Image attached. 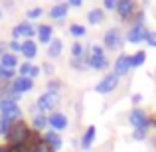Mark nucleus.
<instances>
[{
  "label": "nucleus",
  "instance_id": "bb28decb",
  "mask_svg": "<svg viewBox=\"0 0 156 152\" xmlns=\"http://www.w3.org/2000/svg\"><path fill=\"white\" fill-rule=\"evenodd\" d=\"M69 32H71V36H75V38H81V36H85V26L73 24V26L69 28Z\"/></svg>",
  "mask_w": 156,
  "mask_h": 152
},
{
  "label": "nucleus",
  "instance_id": "423d86ee",
  "mask_svg": "<svg viewBox=\"0 0 156 152\" xmlns=\"http://www.w3.org/2000/svg\"><path fill=\"white\" fill-rule=\"evenodd\" d=\"M117 83H119V75H115V73H109V75H105L103 79L97 83L95 91H97V93H111L115 87H117Z\"/></svg>",
  "mask_w": 156,
  "mask_h": 152
},
{
  "label": "nucleus",
  "instance_id": "f3484780",
  "mask_svg": "<svg viewBox=\"0 0 156 152\" xmlns=\"http://www.w3.org/2000/svg\"><path fill=\"white\" fill-rule=\"evenodd\" d=\"M51 26H48V24H42V26L38 28V38H40V42L42 44H48V42H51Z\"/></svg>",
  "mask_w": 156,
  "mask_h": 152
},
{
  "label": "nucleus",
  "instance_id": "ddd939ff",
  "mask_svg": "<svg viewBox=\"0 0 156 152\" xmlns=\"http://www.w3.org/2000/svg\"><path fill=\"white\" fill-rule=\"evenodd\" d=\"M12 87L16 89V91L18 93H26V91H30L32 87H34V81L30 79V77H16L14 79V85H12Z\"/></svg>",
  "mask_w": 156,
  "mask_h": 152
},
{
  "label": "nucleus",
  "instance_id": "4c0bfd02",
  "mask_svg": "<svg viewBox=\"0 0 156 152\" xmlns=\"http://www.w3.org/2000/svg\"><path fill=\"white\" fill-rule=\"evenodd\" d=\"M140 99H142V97L138 95V93H134V95H133V103H140Z\"/></svg>",
  "mask_w": 156,
  "mask_h": 152
},
{
  "label": "nucleus",
  "instance_id": "4be33fe9",
  "mask_svg": "<svg viewBox=\"0 0 156 152\" xmlns=\"http://www.w3.org/2000/svg\"><path fill=\"white\" fill-rule=\"evenodd\" d=\"M146 61V53L144 51H136L134 55H130V67H138Z\"/></svg>",
  "mask_w": 156,
  "mask_h": 152
},
{
  "label": "nucleus",
  "instance_id": "0eeeda50",
  "mask_svg": "<svg viewBox=\"0 0 156 152\" xmlns=\"http://www.w3.org/2000/svg\"><path fill=\"white\" fill-rule=\"evenodd\" d=\"M57 103H59V95H57V93H48L46 91L38 99V105H36V107H38L40 111H51Z\"/></svg>",
  "mask_w": 156,
  "mask_h": 152
},
{
  "label": "nucleus",
  "instance_id": "1a4fd4ad",
  "mask_svg": "<svg viewBox=\"0 0 156 152\" xmlns=\"http://www.w3.org/2000/svg\"><path fill=\"white\" fill-rule=\"evenodd\" d=\"M34 26L32 24H28V22H22V24H18L16 28H12V36H14V40H18V38H22V36H26V38H32L34 36Z\"/></svg>",
  "mask_w": 156,
  "mask_h": 152
},
{
  "label": "nucleus",
  "instance_id": "79ce46f5",
  "mask_svg": "<svg viewBox=\"0 0 156 152\" xmlns=\"http://www.w3.org/2000/svg\"><path fill=\"white\" fill-rule=\"evenodd\" d=\"M0 18H2V10H0Z\"/></svg>",
  "mask_w": 156,
  "mask_h": 152
},
{
  "label": "nucleus",
  "instance_id": "393cba45",
  "mask_svg": "<svg viewBox=\"0 0 156 152\" xmlns=\"http://www.w3.org/2000/svg\"><path fill=\"white\" fill-rule=\"evenodd\" d=\"M12 122H14V121H10L8 117H0V134H8Z\"/></svg>",
  "mask_w": 156,
  "mask_h": 152
},
{
  "label": "nucleus",
  "instance_id": "c756f323",
  "mask_svg": "<svg viewBox=\"0 0 156 152\" xmlns=\"http://www.w3.org/2000/svg\"><path fill=\"white\" fill-rule=\"evenodd\" d=\"M59 87H61V83L57 79H51L50 83H48V93H57L59 91Z\"/></svg>",
  "mask_w": 156,
  "mask_h": 152
},
{
  "label": "nucleus",
  "instance_id": "b1692460",
  "mask_svg": "<svg viewBox=\"0 0 156 152\" xmlns=\"http://www.w3.org/2000/svg\"><path fill=\"white\" fill-rule=\"evenodd\" d=\"M51 150H53V148L48 144L46 140H44V138H42V140L38 138V140L34 142V152H51Z\"/></svg>",
  "mask_w": 156,
  "mask_h": 152
},
{
  "label": "nucleus",
  "instance_id": "9d476101",
  "mask_svg": "<svg viewBox=\"0 0 156 152\" xmlns=\"http://www.w3.org/2000/svg\"><path fill=\"white\" fill-rule=\"evenodd\" d=\"M130 69V55H119L115 61V75H126Z\"/></svg>",
  "mask_w": 156,
  "mask_h": 152
},
{
  "label": "nucleus",
  "instance_id": "4468645a",
  "mask_svg": "<svg viewBox=\"0 0 156 152\" xmlns=\"http://www.w3.org/2000/svg\"><path fill=\"white\" fill-rule=\"evenodd\" d=\"M44 140H46L53 150H59L61 148V138H59V134H57L55 130H48L46 136H44Z\"/></svg>",
  "mask_w": 156,
  "mask_h": 152
},
{
  "label": "nucleus",
  "instance_id": "6ab92c4d",
  "mask_svg": "<svg viewBox=\"0 0 156 152\" xmlns=\"http://www.w3.org/2000/svg\"><path fill=\"white\" fill-rule=\"evenodd\" d=\"M67 10H69V4H55V6L50 10V16H51V18H55V20L65 18Z\"/></svg>",
  "mask_w": 156,
  "mask_h": 152
},
{
  "label": "nucleus",
  "instance_id": "a19ab883",
  "mask_svg": "<svg viewBox=\"0 0 156 152\" xmlns=\"http://www.w3.org/2000/svg\"><path fill=\"white\" fill-rule=\"evenodd\" d=\"M152 122H154V125H156V115H154V121H152Z\"/></svg>",
  "mask_w": 156,
  "mask_h": 152
},
{
  "label": "nucleus",
  "instance_id": "9b49d317",
  "mask_svg": "<svg viewBox=\"0 0 156 152\" xmlns=\"http://www.w3.org/2000/svg\"><path fill=\"white\" fill-rule=\"evenodd\" d=\"M117 12L122 20L130 18V14L134 12V0H119L117 2Z\"/></svg>",
  "mask_w": 156,
  "mask_h": 152
},
{
  "label": "nucleus",
  "instance_id": "ea45409f",
  "mask_svg": "<svg viewBox=\"0 0 156 152\" xmlns=\"http://www.w3.org/2000/svg\"><path fill=\"white\" fill-rule=\"evenodd\" d=\"M0 152H10V150H8V148H4V146H2V148H0Z\"/></svg>",
  "mask_w": 156,
  "mask_h": 152
},
{
  "label": "nucleus",
  "instance_id": "7c9ffc66",
  "mask_svg": "<svg viewBox=\"0 0 156 152\" xmlns=\"http://www.w3.org/2000/svg\"><path fill=\"white\" fill-rule=\"evenodd\" d=\"M10 50L14 51V53L16 51H22V44H20L18 40H12V42H10Z\"/></svg>",
  "mask_w": 156,
  "mask_h": 152
},
{
  "label": "nucleus",
  "instance_id": "f257e3e1",
  "mask_svg": "<svg viewBox=\"0 0 156 152\" xmlns=\"http://www.w3.org/2000/svg\"><path fill=\"white\" fill-rule=\"evenodd\" d=\"M32 134L34 133H30V129H28L26 122L24 121H16V122H12L6 138H8V142H10L12 146H22V144H26V142H30Z\"/></svg>",
  "mask_w": 156,
  "mask_h": 152
},
{
  "label": "nucleus",
  "instance_id": "412c9836",
  "mask_svg": "<svg viewBox=\"0 0 156 152\" xmlns=\"http://www.w3.org/2000/svg\"><path fill=\"white\" fill-rule=\"evenodd\" d=\"M0 63L8 69H14L16 65H18V57H16V53H4V55L0 57Z\"/></svg>",
  "mask_w": 156,
  "mask_h": 152
},
{
  "label": "nucleus",
  "instance_id": "2eb2a0df",
  "mask_svg": "<svg viewBox=\"0 0 156 152\" xmlns=\"http://www.w3.org/2000/svg\"><path fill=\"white\" fill-rule=\"evenodd\" d=\"M61 50H63V42L57 40V38H53L51 42H50V48H48V55L55 59V57L61 55Z\"/></svg>",
  "mask_w": 156,
  "mask_h": 152
},
{
  "label": "nucleus",
  "instance_id": "6e6552de",
  "mask_svg": "<svg viewBox=\"0 0 156 152\" xmlns=\"http://www.w3.org/2000/svg\"><path fill=\"white\" fill-rule=\"evenodd\" d=\"M129 121H130V125H134L136 129H146L148 122H150V118L146 117V113L142 109H133L130 115H129Z\"/></svg>",
  "mask_w": 156,
  "mask_h": 152
},
{
  "label": "nucleus",
  "instance_id": "39448f33",
  "mask_svg": "<svg viewBox=\"0 0 156 152\" xmlns=\"http://www.w3.org/2000/svg\"><path fill=\"white\" fill-rule=\"evenodd\" d=\"M148 34L150 32H146L144 24H133V28L126 32V40H129L130 44H138V42H142V40H148Z\"/></svg>",
  "mask_w": 156,
  "mask_h": 152
},
{
  "label": "nucleus",
  "instance_id": "58836bf2",
  "mask_svg": "<svg viewBox=\"0 0 156 152\" xmlns=\"http://www.w3.org/2000/svg\"><path fill=\"white\" fill-rule=\"evenodd\" d=\"M44 71H46V73H51V71H53V67H51V65H48V63H46V65H44Z\"/></svg>",
  "mask_w": 156,
  "mask_h": 152
},
{
  "label": "nucleus",
  "instance_id": "72a5a7b5",
  "mask_svg": "<svg viewBox=\"0 0 156 152\" xmlns=\"http://www.w3.org/2000/svg\"><path fill=\"white\" fill-rule=\"evenodd\" d=\"M117 2H119V0H103V4H105L107 10H113V8H117Z\"/></svg>",
  "mask_w": 156,
  "mask_h": 152
},
{
  "label": "nucleus",
  "instance_id": "a211bd4d",
  "mask_svg": "<svg viewBox=\"0 0 156 152\" xmlns=\"http://www.w3.org/2000/svg\"><path fill=\"white\" fill-rule=\"evenodd\" d=\"M22 53L28 59H32V57H36V53H38V46H36L32 40H26V42L22 44Z\"/></svg>",
  "mask_w": 156,
  "mask_h": 152
},
{
  "label": "nucleus",
  "instance_id": "2f4dec72",
  "mask_svg": "<svg viewBox=\"0 0 156 152\" xmlns=\"http://www.w3.org/2000/svg\"><path fill=\"white\" fill-rule=\"evenodd\" d=\"M38 16H42V8H32V10H28V18H38Z\"/></svg>",
  "mask_w": 156,
  "mask_h": 152
},
{
  "label": "nucleus",
  "instance_id": "f704fd0d",
  "mask_svg": "<svg viewBox=\"0 0 156 152\" xmlns=\"http://www.w3.org/2000/svg\"><path fill=\"white\" fill-rule=\"evenodd\" d=\"M146 42H148L152 48H156V32H150V34H148V40H146Z\"/></svg>",
  "mask_w": 156,
  "mask_h": 152
},
{
  "label": "nucleus",
  "instance_id": "aec40b11",
  "mask_svg": "<svg viewBox=\"0 0 156 152\" xmlns=\"http://www.w3.org/2000/svg\"><path fill=\"white\" fill-rule=\"evenodd\" d=\"M103 18H105V12L101 10V8H95V10H91V12L87 14V22L93 24V26L101 24V22H103Z\"/></svg>",
  "mask_w": 156,
  "mask_h": 152
},
{
  "label": "nucleus",
  "instance_id": "dca6fc26",
  "mask_svg": "<svg viewBox=\"0 0 156 152\" xmlns=\"http://www.w3.org/2000/svg\"><path fill=\"white\" fill-rule=\"evenodd\" d=\"M95 126H89L87 130H85V134H83V138H81V148L83 150H89L91 148V144H93V138H95Z\"/></svg>",
  "mask_w": 156,
  "mask_h": 152
},
{
  "label": "nucleus",
  "instance_id": "20e7f679",
  "mask_svg": "<svg viewBox=\"0 0 156 152\" xmlns=\"http://www.w3.org/2000/svg\"><path fill=\"white\" fill-rule=\"evenodd\" d=\"M89 65H91L93 69H105V67H107V57H105L103 48H101V46H93V48H91Z\"/></svg>",
  "mask_w": 156,
  "mask_h": 152
},
{
  "label": "nucleus",
  "instance_id": "f8f14e48",
  "mask_svg": "<svg viewBox=\"0 0 156 152\" xmlns=\"http://www.w3.org/2000/svg\"><path fill=\"white\" fill-rule=\"evenodd\" d=\"M48 122L51 125L53 130H63L65 126H67V117H65L63 113H51L50 117H48Z\"/></svg>",
  "mask_w": 156,
  "mask_h": 152
},
{
  "label": "nucleus",
  "instance_id": "473e14b6",
  "mask_svg": "<svg viewBox=\"0 0 156 152\" xmlns=\"http://www.w3.org/2000/svg\"><path fill=\"white\" fill-rule=\"evenodd\" d=\"M144 136H146V129H136L134 130V138H136V140H142Z\"/></svg>",
  "mask_w": 156,
  "mask_h": 152
},
{
  "label": "nucleus",
  "instance_id": "7ed1b4c3",
  "mask_svg": "<svg viewBox=\"0 0 156 152\" xmlns=\"http://www.w3.org/2000/svg\"><path fill=\"white\" fill-rule=\"evenodd\" d=\"M0 113H2V117H8L10 121H14V122H16V118L22 117L20 107L16 105L14 101H10V99H0Z\"/></svg>",
  "mask_w": 156,
  "mask_h": 152
},
{
  "label": "nucleus",
  "instance_id": "e433bc0d",
  "mask_svg": "<svg viewBox=\"0 0 156 152\" xmlns=\"http://www.w3.org/2000/svg\"><path fill=\"white\" fill-rule=\"evenodd\" d=\"M4 53H6V44H4V42H0V57H2Z\"/></svg>",
  "mask_w": 156,
  "mask_h": 152
},
{
  "label": "nucleus",
  "instance_id": "f03ea898",
  "mask_svg": "<svg viewBox=\"0 0 156 152\" xmlns=\"http://www.w3.org/2000/svg\"><path fill=\"white\" fill-rule=\"evenodd\" d=\"M103 46L107 48V50H119V48L122 46V34L117 30V28H111V30L105 32L103 36Z\"/></svg>",
  "mask_w": 156,
  "mask_h": 152
},
{
  "label": "nucleus",
  "instance_id": "5701e85b",
  "mask_svg": "<svg viewBox=\"0 0 156 152\" xmlns=\"http://www.w3.org/2000/svg\"><path fill=\"white\" fill-rule=\"evenodd\" d=\"M32 122H34L36 129H44V126H48V117L42 113H36L34 117H32Z\"/></svg>",
  "mask_w": 156,
  "mask_h": 152
},
{
  "label": "nucleus",
  "instance_id": "cd10ccee",
  "mask_svg": "<svg viewBox=\"0 0 156 152\" xmlns=\"http://www.w3.org/2000/svg\"><path fill=\"white\" fill-rule=\"evenodd\" d=\"M71 53H73V59H81V57H83V46L75 42L71 46Z\"/></svg>",
  "mask_w": 156,
  "mask_h": 152
},
{
  "label": "nucleus",
  "instance_id": "c9c22d12",
  "mask_svg": "<svg viewBox=\"0 0 156 152\" xmlns=\"http://www.w3.org/2000/svg\"><path fill=\"white\" fill-rule=\"evenodd\" d=\"M81 4H83V0H69V6H75V8H79Z\"/></svg>",
  "mask_w": 156,
  "mask_h": 152
},
{
  "label": "nucleus",
  "instance_id": "c85d7f7f",
  "mask_svg": "<svg viewBox=\"0 0 156 152\" xmlns=\"http://www.w3.org/2000/svg\"><path fill=\"white\" fill-rule=\"evenodd\" d=\"M14 77V69H8V67H4L2 63H0V79H12Z\"/></svg>",
  "mask_w": 156,
  "mask_h": 152
},
{
  "label": "nucleus",
  "instance_id": "a878e982",
  "mask_svg": "<svg viewBox=\"0 0 156 152\" xmlns=\"http://www.w3.org/2000/svg\"><path fill=\"white\" fill-rule=\"evenodd\" d=\"M32 71H34V65H32L30 61H26V63L20 65V73H22V77H30V79H32Z\"/></svg>",
  "mask_w": 156,
  "mask_h": 152
}]
</instances>
